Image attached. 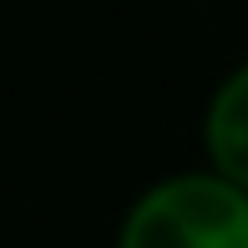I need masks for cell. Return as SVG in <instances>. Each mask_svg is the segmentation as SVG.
<instances>
[{"mask_svg":"<svg viewBox=\"0 0 248 248\" xmlns=\"http://www.w3.org/2000/svg\"><path fill=\"white\" fill-rule=\"evenodd\" d=\"M208 152L218 157L223 177L248 187V61L233 66L208 101Z\"/></svg>","mask_w":248,"mask_h":248,"instance_id":"obj_2","label":"cell"},{"mask_svg":"<svg viewBox=\"0 0 248 248\" xmlns=\"http://www.w3.org/2000/svg\"><path fill=\"white\" fill-rule=\"evenodd\" d=\"M117 248H248V193L233 177L172 172L127 208Z\"/></svg>","mask_w":248,"mask_h":248,"instance_id":"obj_1","label":"cell"}]
</instances>
